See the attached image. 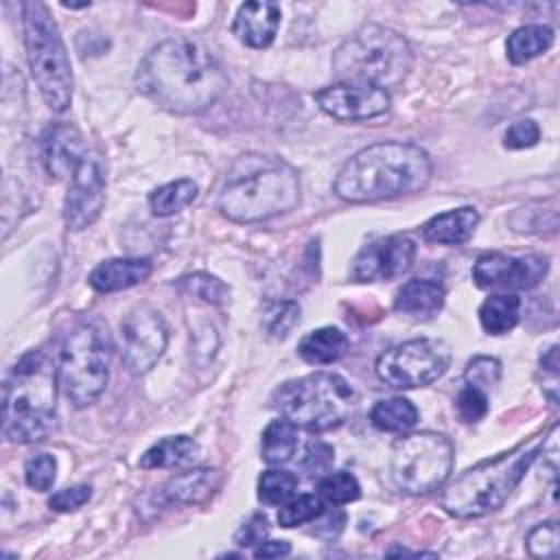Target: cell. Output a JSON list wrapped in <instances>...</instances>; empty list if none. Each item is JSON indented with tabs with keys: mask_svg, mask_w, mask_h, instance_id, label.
<instances>
[{
	"mask_svg": "<svg viewBox=\"0 0 560 560\" xmlns=\"http://www.w3.org/2000/svg\"><path fill=\"white\" fill-rule=\"evenodd\" d=\"M453 464L455 448L444 433L416 431L392 444L389 475L398 490L420 497L442 488L453 472Z\"/></svg>",
	"mask_w": 560,
	"mask_h": 560,
	"instance_id": "obj_10",
	"label": "cell"
},
{
	"mask_svg": "<svg viewBox=\"0 0 560 560\" xmlns=\"http://www.w3.org/2000/svg\"><path fill=\"white\" fill-rule=\"evenodd\" d=\"M199 453L197 442L190 435H168L155 442L140 457L142 468H175L192 462Z\"/></svg>",
	"mask_w": 560,
	"mask_h": 560,
	"instance_id": "obj_24",
	"label": "cell"
},
{
	"mask_svg": "<svg viewBox=\"0 0 560 560\" xmlns=\"http://www.w3.org/2000/svg\"><path fill=\"white\" fill-rule=\"evenodd\" d=\"M551 44H553V31L547 24H525L512 31V35L508 37L505 50H508V59L521 66L547 52Z\"/></svg>",
	"mask_w": 560,
	"mask_h": 560,
	"instance_id": "obj_25",
	"label": "cell"
},
{
	"mask_svg": "<svg viewBox=\"0 0 560 560\" xmlns=\"http://www.w3.org/2000/svg\"><path fill=\"white\" fill-rule=\"evenodd\" d=\"M298 488V477L289 470L269 468L258 477V499L267 505L287 503Z\"/></svg>",
	"mask_w": 560,
	"mask_h": 560,
	"instance_id": "obj_32",
	"label": "cell"
},
{
	"mask_svg": "<svg viewBox=\"0 0 560 560\" xmlns=\"http://www.w3.org/2000/svg\"><path fill=\"white\" fill-rule=\"evenodd\" d=\"M370 420L378 431L405 433L418 422V409L413 407L411 400L402 396H394V398L378 400L370 411Z\"/></svg>",
	"mask_w": 560,
	"mask_h": 560,
	"instance_id": "obj_28",
	"label": "cell"
},
{
	"mask_svg": "<svg viewBox=\"0 0 560 560\" xmlns=\"http://www.w3.org/2000/svg\"><path fill=\"white\" fill-rule=\"evenodd\" d=\"M521 298L516 293H494L479 308V322L488 335H503L518 324Z\"/></svg>",
	"mask_w": 560,
	"mask_h": 560,
	"instance_id": "obj_26",
	"label": "cell"
},
{
	"mask_svg": "<svg viewBox=\"0 0 560 560\" xmlns=\"http://www.w3.org/2000/svg\"><path fill=\"white\" fill-rule=\"evenodd\" d=\"M197 197V184L192 179H175L149 195V206L155 217H171L188 208Z\"/></svg>",
	"mask_w": 560,
	"mask_h": 560,
	"instance_id": "obj_29",
	"label": "cell"
},
{
	"mask_svg": "<svg viewBox=\"0 0 560 560\" xmlns=\"http://www.w3.org/2000/svg\"><path fill=\"white\" fill-rule=\"evenodd\" d=\"M457 413L464 422H479L488 413V394L475 385H464L455 400Z\"/></svg>",
	"mask_w": 560,
	"mask_h": 560,
	"instance_id": "obj_39",
	"label": "cell"
},
{
	"mask_svg": "<svg viewBox=\"0 0 560 560\" xmlns=\"http://www.w3.org/2000/svg\"><path fill=\"white\" fill-rule=\"evenodd\" d=\"M280 18L282 13L276 2H245L236 11L232 33L238 42H243L249 48H267L276 39Z\"/></svg>",
	"mask_w": 560,
	"mask_h": 560,
	"instance_id": "obj_18",
	"label": "cell"
},
{
	"mask_svg": "<svg viewBox=\"0 0 560 560\" xmlns=\"http://www.w3.org/2000/svg\"><path fill=\"white\" fill-rule=\"evenodd\" d=\"M558 545H560V536H558L556 521L538 523L525 538V547L532 558H556Z\"/></svg>",
	"mask_w": 560,
	"mask_h": 560,
	"instance_id": "obj_36",
	"label": "cell"
},
{
	"mask_svg": "<svg viewBox=\"0 0 560 560\" xmlns=\"http://www.w3.org/2000/svg\"><path fill=\"white\" fill-rule=\"evenodd\" d=\"M85 153L83 138L70 122H55L42 136V164L52 179L72 177Z\"/></svg>",
	"mask_w": 560,
	"mask_h": 560,
	"instance_id": "obj_17",
	"label": "cell"
},
{
	"mask_svg": "<svg viewBox=\"0 0 560 560\" xmlns=\"http://www.w3.org/2000/svg\"><path fill=\"white\" fill-rule=\"evenodd\" d=\"M179 289L188 291L192 298L212 304V306H225L230 302V287L210 273H190L186 278H179Z\"/></svg>",
	"mask_w": 560,
	"mask_h": 560,
	"instance_id": "obj_31",
	"label": "cell"
},
{
	"mask_svg": "<svg viewBox=\"0 0 560 560\" xmlns=\"http://www.w3.org/2000/svg\"><path fill=\"white\" fill-rule=\"evenodd\" d=\"M105 203V164L98 153H85L74 168L63 201V221L68 230L90 228Z\"/></svg>",
	"mask_w": 560,
	"mask_h": 560,
	"instance_id": "obj_13",
	"label": "cell"
},
{
	"mask_svg": "<svg viewBox=\"0 0 560 560\" xmlns=\"http://www.w3.org/2000/svg\"><path fill=\"white\" fill-rule=\"evenodd\" d=\"M413 66L409 42L381 24L354 31L332 55V70L341 81L394 88L402 83Z\"/></svg>",
	"mask_w": 560,
	"mask_h": 560,
	"instance_id": "obj_6",
	"label": "cell"
},
{
	"mask_svg": "<svg viewBox=\"0 0 560 560\" xmlns=\"http://www.w3.org/2000/svg\"><path fill=\"white\" fill-rule=\"evenodd\" d=\"M260 322L271 337L284 339L300 322V304L295 300H271L265 304Z\"/></svg>",
	"mask_w": 560,
	"mask_h": 560,
	"instance_id": "obj_30",
	"label": "cell"
},
{
	"mask_svg": "<svg viewBox=\"0 0 560 560\" xmlns=\"http://www.w3.org/2000/svg\"><path fill=\"white\" fill-rule=\"evenodd\" d=\"M269 534V523L262 514H254L247 523L241 525V529L236 532L234 540L236 545L241 547H254V545H260L265 540V536Z\"/></svg>",
	"mask_w": 560,
	"mask_h": 560,
	"instance_id": "obj_43",
	"label": "cell"
},
{
	"mask_svg": "<svg viewBox=\"0 0 560 560\" xmlns=\"http://www.w3.org/2000/svg\"><path fill=\"white\" fill-rule=\"evenodd\" d=\"M221 483V475L214 468H192L171 477L162 490L160 501L168 505H197L208 501Z\"/></svg>",
	"mask_w": 560,
	"mask_h": 560,
	"instance_id": "obj_19",
	"label": "cell"
},
{
	"mask_svg": "<svg viewBox=\"0 0 560 560\" xmlns=\"http://www.w3.org/2000/svg\"><path fill=\"white\" fill-rule=\"evenodd\" d=\"M444 287L438 280L413 278L398 289L394 298V308L416 319H429L444 306Z\"/></svg>",
	"mask_w": 560,
	"mask_h": 560,
	"instance_id": "obj_21",
	"label": "cell"
},
{
	"mask_svg": "<svg viewBox=\"0 0 560 560\" xmlns=\"http://www.w3.org/2000/svg\"><path fill=\"white\" fill-rule=\"evenodd\" d=\"M324 512H326V505H324L322 497L300 494V497L282 503V508L278 512V523H280V527H298V525L317 521Z\"/></svg>",
	"mask_w": 560,
	"mask_h": 560,
	"instance_id": "obj_33",
	"label": "cell"
},
{
	"mask_svg": "<svg viewBox=\"0 0 560 560\" xmlns=\"http://www.w3.org/2000/svg\"><path fill=\"white\" fill-rule=\"evenodd\" d=\"M168 343V328L162 315L149 306H133L120 322V352L133 374L149 372Z\"/></svg>",
	"mask_w": 560,
	"mask_h": 560,
	"instance_id": "obj_12",
	"label": "cell"
},
{
	"mask_svg": "<svg viewBox=\"0 0 560 560\" xmlns=\"http://www.w3.org/2000/svg\"><path fill=\"white\" fill-rule=\"evenodd\" d=\"M315 103L335 120L359 122L383 116L392 105V96L387 90L370 83L339 81L317 90Z\"/></svg>",
	"mask_w": 560,
	"mask_h": 560,
	"instance_id": "obj_14",
	"label": "cell"
},
{
	"mask_svg": "<svg viewBox=\"0 0 560 560\" xmlns=\"http://www.w3.org/2000/svg\"><path fill=\"white\" fill-rule=\"evenodd\" d=\"M540 140V127L532 118H521L512 122L503 136V147L518 151V149H529Z\"/></svg>",
	"mask_w": 560,
	"mask_h": 560,
	"instance_id": "obj_40",
	"label": "cell"
},
{
	"mask_svg": "<svg viewBox=\"0 0 560 560\" xmlns=\"http://www.w3.org/2000/svg\"><path fill=\"white\" fill-rule=\"evenodd\" d=\"M300 201L298 171L278 155H241L219 192L221 214L234 223H256L289 212Z\"/></svg>",
	"mask_w": 560,
	"mask_h": 560,
	"instance_id": "obj_3",
	"label": "cell"
},
{
	"mask_svg": "<svg viewBox=\"0 0 560 560\" xmlns=\"http://www.w3.org/2000/svg\"><path fill=\"white\" fill-rule=\"evenodd\" d=\"M501 378V363L494 357H475L468 361L464 370V381L483 389L486 394L499 383Z\"/></svg>",
	"mask_w": 560,
	"mask_h": 560,
	"instance_id": "obj_37",
	"label": "cell"
},
{
	"mask_svg": "<svg viewBox=\"0 0 560 560\" xmlns=\"http://www.w3.org/2000/svg\"><path fill=\"white\" fill-rule=\"evenodd\" d=\"M433 173L431 158L411 142H376L339 168L332 190L350 203H372L422 190Z\"/></svg>",
	"mask_w": 560,
	"mask_h": 560,
	"instance_id": "obj_2",
	"label": "cell"
},
{
	"mask_svg": "<svg viewBox=\"0 0 560 560\" xmlns=\"http://www.w3.org/2000/svg\"><path fill=\"white\" fill-rule=\"evenodd\" d=\"M199 335H201V337H206V339H210V337H217L212 326H206V330H201ZM201 348H206V357L210 359V357H212V352H214V346H210V343H203V346H201V343H197V346H195V350H197V352H201Z\"/></svg>",
	"mask_w": 560,
	"mask_h": 560,
	"instance_id": "obj_45",
	"label": "cell"
},
{
	"mask_svg": "<svg viewBox=\"0 0 560 560\" xmlns=\"http://www.w3.org/2000/svg\"><path fill=\"white\" fill-rule=\"evenodd\" d=\"M354 389L335 372H313L282 383L271 394V407L295 427L328 431L339 427L352 411Z\"/></svg>",
	"mask_w": 560,
	"mask_h": 560,
	"instance_id": "obj_8",
	"label": "cell"
},
{
	"mask_svg": "<svg viewBox=\"0 0 560 560\" xmlns=\"http://www.w3.org/2000/svg\"><path fill=\"white\" fill-rule=\"evenodd\" d=\"M542 444L545 435L464 470L442 490V510L455 518H477L499 510L521 483Z\"/></svg>",
	"mask_w": 560,
	"mask_h": 560,
	"instance_id": "obj_5",
	"label": "cell"
},
{
	"mask_svg": "<svg viewBox=\"0 0 560 560\" xmlns=\"http://www.w3.org/2000/svg\"><path fill=\"white\" fill-rule=\"evenodd\" d=\"M57 385V365L46 350H31L20 357L4 381L2 433L9 442L33 444L52 431Z\"/></svg>",
	"mask_w": 560,
	"mask_h": 560,
	"instance_id": "obj_4",
	"label": "cell"
},
{
	"mask_svg": "<svg viewBox=\"0 0 560 560\" xmlns=\"http://www.w3.org/2000/svg\"><path fill=\"white\" fill-rule=\"evenodd\" d=\"M549 269V260L538 254L505 256L483 254L472 265V280L481 289H532Z\"/></svg>",
	"mask_w": 560,
	"mask_h": 560,
	"instance_id": "obj_16",
	"label": "cell"
},
{
	"mask_svg": "<svg viewBox=\"0 0 560 560\" xmlns=\"http://www.w3.org/2000/svg\"><path fill=\"white\" fill-rule=\"evenodd\" d=\"M112 343L96 324L77 326L63 341L57 361V376L63 396L72 407L83 409L98 400L109 381Z\"/></svg>",
	"mask_w": 560,
	"mask_h": 560,
	"instance_id": "obj_9",
	"label": "cell"
},
{
	"mask_svg": "<svg viewBox=\"0 0 560 560\" xmlns=\"http://www.w3.org/2000/svg\"><path fill=\"white\" fill-rule=\"evenodd\" d=\"M136 85L168 112L199 114L225 92L228 74L208 46L177 35L144 55L136 70Z\"/></svg>",
	"mask_w": 560,
	"mask_h": 560,
	"instance_id": "obj_1",
	"label": "cell"
},
{
	"mask_svg": "<svg viewBox=\"0 0 560 560\" xmlns=\"http://www.w3.org/2000/svg\"><path fill=\"white\" fill-rule=\"evenodd\" d=\"M90 497H92V486L79 483V486H70V488H63V490L55 492V494L48 499V505H50V510H55V512H74V510H79L83 503H88Z\"/></svg>",
	"mask_w": 560,
	"mask_h": 560,
	"instance_id": "obj_41",
	"label": "cell"
},
{
	"mask_svg": "<svg viewBox=\"0 0 560 560\" xmlns=\"http://www.w3.org/2000/svg\"><path fill=\"white\" fill-rule=\"evenodd\" d=\"M24 479L26 486L37 492L50 490L57 479V459L48 453H37L28 457L24 464Z\"/></svg>",
	"mask_w": 560,
	"mask_h": 560,
	"instance_id": "obj_35",
	"label": "cell"
},
{
	"mask_svg": "<svg viewBox=\"0 0 560 560\" xmlns=\"http://www.w3.org/2000/svg\"><path fill=\"white\" fill-rule=\"evenodd\" d=\"M298 448V427L287 418L271 420L260 440V457L267 464H284L295 455Z\"/></svg>",
	"mask_w": 560,
	"mask_h": 560,
	"instance_id": "obj_27",
	"label": "cell"
},
{
	"mask_svg": "<svg viewBox=\"0 0 560 560\" xmlns=\"http://www.w3.org/2000/svg\"><path fill=\"white\" fill-rule=\"evenodd\" d=\"M451 363V350L440 339H409L378 354L376 376L396 389L424 387L438 381Z\"/></svg>",
	"mask_w": 560,
	"mask_h": 560,
	"instance_id": "obj_11",
	"label": "cell"
},
{
	"mask_svg": "<svg viewBox=\"0 0 560 560\" xmlns=\"http://www.w3.org/2000/svg\"><path fill=\"white\" fill-rule=\"evenodd\" d=\"M291 553V545L287 540H262L254 549V558H280Z\"/></svg>",
	"mask_w": 560,
	"mask_h": 560,
	"instance_id": "obj_44",
	"label": "cell"
},
{
	"mask_svg": "<svg viewBox=\"0 0 560 560\" xmlns=\"http://www.w3.org/2000/svg\"><path fill=\"white\" fill-rule=\"evenodd\" d=\"M332 459H335V451H332L328 444H324V442H311V444L306 446V453H304L300 466H302L306 472L315 475V472H326V470L330 468Z\"/></svg>",
	"mask_w": 560,
	"mask_h": 560,
	"instance_id": "obj_42",
	"label": "cell"
},
{
	"mask_svg": "<svg viewBox=\"0 0 560 560\" xmlns=\"http://www.w3.org/2000/svg\"><path fill=\"white\" fill-rule=\"evenodd\" d=\"M413 258L416 243L407 234L383 236L361 247L352 260L350 276L357 282L394 280L413 265Z\"/></svg>",
	"mask_w": 560,
	"mask_h": 560,
	"instance_id": "obj_15",
	"label": "cell"
},
{
	"mask_svg": "<svg viewBox=\"0 0 560 560\" xmlns=\"http://www.w3.org/2000/svg\"><path fill=\"white\" fill-rule=\"evenodd\" d=\"M317 490H319L322 499H326L328 503H335V505L350 503V501L359 499V494H361V486H359L357 477L346 470H337V472L322 477L317 483Z\"/></svg>",
	"mask_w": 560,
	"mask_h": 560,
	"instance_id": "obj_34",
	"label": "cell"
},
{
	"mask_svg": "<svg viewBox=\"0 0 560 560\" xmlns=\"http://www.w3.org/2000/svg\"><path fill=\"white\" fill-rule=\"evenodd\" d=\"M151 271L149 258H109L92 269L88 282L98 293H116L144 282Z\"/></svg>",
	"mask_w": 560,
	"mask_h": 560,
	"instance_id": "obj_20",
	"label": "cell"
},
{
	"mask_svg": "<svg viewBox=\"0 0 560 560\" xmlns=\"http://www.w3.org/2000/svg\"><path fill=\"white\" fill-rule=\"evenodd\" d=\"M348 350V337L335 326H322L304 335L298 343V354L311 365H328L341 359Z\"/></svg>",
	"mask_w": 560,
	"mask_h": 560,
	"instance_id": "obj_23",
	"label": "cell"
},
{
	"mask_svg": "<svg viewBox=\"0 0 560 560\" xmlns=\"http://www.w3.org/2000/svg\"><path fill=\"white\" fill-rule=\"evenodd\" d=\"M24 46L33 81L52 112H63L72 98L70 59L48 7L39 0L22 4Z\"/></svg>",
	"mask_w": 560,
	"mask_h": 560,
	"instance_id": "obj_7",
	"label": "cell"
},
{
	"mask_svg": "<svg viewBox=\"0 0 560 560\" xmlns=\"http://www.w3.org/2000/svg\"><path fill=\"white\" fill-rule=\"evenodd\" d=\"M479 223V212L470 206L455 208L442 214L431 217L422 225V238L427 243H438V245H459L470 238Z\"/></svg>",
	"mask_w": 560,
	"mask_h": 560,
	"instance_id": "obj_22",
	"label": "cell"
},
{
	"mask_svg": "<svg viewBox=\"0 0 560 560\" xmlns=\"http://www.w3.org/2000/svg\"><path fill=\"white\" fill-rule=\"evenodd\" d=\"M558 346H549L540 359H538V372L536 378L540 383L542 394L549 398V402H558V383H560V368H558Z\"/></svg>",
	"mask_w": 560,
	"mask_h": 560,
	"instance_id": "obj_38",
	"label": "cell"
}]
</instances>
